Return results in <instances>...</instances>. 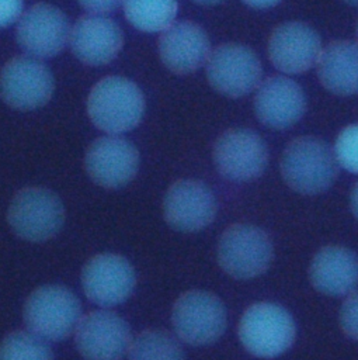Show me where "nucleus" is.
Here are the masks:
<instances>
[{"label":"nucleus","instance_id":"nucleus-1","mask_svg":"<svg viewBox=\"0 0 358 360\" xmlns=\"http://www.w3.org/2000/svg\"><path fill=\"white\" fill-rule=\"evenodd\" d=\"M145 96L128 77L107 76L98 80L87 96V114L91 122L110 135L133 129L145 114Z\"/></svg>","mask_w":358,"mask_h":360},{"label":"nucleus","instance_id":"nucleus-2","mask_svg":"<svg viewBox=\"0 0 358 360\" xmlns=\"http://www.w3.org/2000/svg\"><path fill=\"white\" fill-rule=\"evenodd\" d=\"M279 169L284 181L306 195L326 191L338 174L334 150L323 139L310 135L295 138L286 145Z\"/></svg>","mask_w":358,"mask_h":360},{"label":"nucleus","instance_id":"nucleus-3","mask_svg":"<svg viewBox=\"0 0 358 360\" xmlns=\"http://www.w3.org/2000/svg\"><path fill=\"white\" fill-rule=\"evenodd\" d=\"M243 347L253 356L272 359L285 353L295 342L292 315L275 302H256L241 315L237 328Z\"/></svg>","mask_w":358,"mask_h":360},{"label":"nucleus","instance_id":"nucleus-4","mask_svg":"<svg viewBox=\"0 0 358 360\" xmlns=\"http://www.w3.org/2000/svg\"><path fill=\"white\" fill-rule=\"evenodd\" d=\"M80 301L66 287L41 285L25 300L22 318L34 335L48 340L67 338L80 321Z\"/></svg>","mask_w":358,"mask_h":360},{"label":"nucleus","instance_id":"nucleus-5","mask_svg":"<svg viewBox=\"0 0 358 360\" xmlns=\"http://www.w3.org/2000/svg\"><path fill=\"white\" fill-rule=\"evenodd\" d=\"M218 263L234 278H253L271 266L274 246L271 238L251 224L227 226L218 242Z\"/></svg>","mask_w":358,"mask_h":360},{"label":"nucleus","instance_id":"nucleus-6","mask_svg":"<svg viewBox=\"0 0 358 360\" xmlns=\"http://www.w3.org/2000/svg\"><path fill=\"white\" fill-rule=\"evenodd\" d=\"M226 322L227 315L223 302L208 291H187L173 305V329L183 342L192 346L216 342L223 335Z\"/></svg>","mask_w":358,"mask_h":360},{"label":"nucleus","instance_id":"nucleus-7","mask_svg":"<svg viewBox=\"0 0 358 360\" xmlns=\"http://www.w3.org/2000/svg\"><path fill=\"white\" fill-rule=\"evenodd\" d=\"M7 219L20 238L42 242L62 229L65 207L53 191L44 187H27L13 197Z\"/></svg>","mask_w":358,"mask_h":360},{"label":"nucleus","instance_id":"nucleus-8","mask_svg":"<svg viewBox=\"0 0 358 360\" xmlns=\"http://www.w3.org/2000/svg\"><path fill=\"white\" fill-rule=\"evenodd\" d=\"M53 90V75L41 59L18 55L8 59L0 70V96L11 108L37 110L52 98Z\"/></svg>","mask_w":358,"mask_h":360},{"label":"nucleus","instance_id":"nucleus-9","mask_svg":"<svg viewBox=\"0 0 358 360\" xmlns=\"http://www.w3.org/2000/svg\"><path fill=\"white\" fill-rule=\"evenodd\" d=\"M67 15L51 3H35L24 13L15 25V41L25 55L37 59L56 56L70 38Z\"/></svg>","mask_w":358,"mask_h":360},{"label":"nucleus","instance_id":"nucleus-10","mask_svg":"<svg viewBox=\"0 0 358 360\" xmlns=\"http://www.w3.org/2000/svg\"><path fill=\"white\" fill-rule=\"evenodd\" d=\"M212 159L222 177L232 181H251L265 170L268 149L256 131L230 128L216 138Z\"/></svg>","mask_w":358,"mask_h":360},{"label":"nucleus","instance_id":"nucleus-11","mask_svg":"<svg viewBox=\"0 0 358 360\" xmlns=\"http://www.w3.org/2000/svg\"><path fill=\"white\" fill-rule=\"evenodd\" d=\"M206 79L220 94L243 97L261 83V63L256 52L241 44H220L206 60Z\"/></svg>","mask_w":358,"mask_h":360},{"label":"nucleus","instance_id":"nucleus-12","mask_svg":"<svg viewBox=\"0 0 358 360\" xmlns=\"http://www.w3.org/2000/svg\"><path fill=\"white\" fill-rule=\"evenodd\" d=\"M135 285V270L124 256L100 253L90 257L83 266V291L97 305L114 307L126 301L133 292Z\"/></svg>","mask_w":358,"mask_h":360},{"label":"nucleus","instance_id":"nucleus-13","mask_svg":"<svg viewBox=\"0 0 358 360\" xmlns=\"http://www.w3.org/2000/svg\"><path fill=\"white\" fill-rule=\"evenodd\" d=\"M74 342L86 360H119L131 346V328L111 311H93L80 318Z\"/></svg>","mask_w":358,"mask_h":360},{"label":"nucleus","instance_id":"nucleus-14","mask_svg":"<svg viewBox=\"0 0 358 360\" xmlns=\"http://www.w3.org/2000/svg\"><path fill=\"white\" fill-rule=\"evenodd\" d=\"M84 167L98 186L118 188L138 173L139 152L128 139L108 134L90 143L84 155Z\"/></svg>","mask_w":358,"mask_h":360},{"label":"nucleus","instance_id":"nucleus-15","mask_svg":"<svg viewBox=\"0 0 358 360\" xmlns=\"http://www.w3.org/2000/svg\"><path fill=\"white\" fill-rule=\"evenodd\" d=\"M216 197L201 180L173 183L163 198L166 222L177 231L195 232L208 226L216 215Z\"/></svg>","mask_w":358,"mask_h":360},{"label":"nucleus","instance_id":"nucleus-16","mask_svg":"<svg viewBox=\"0 0 358 360\" xmlns=\"http://www.w3.org/2000/svg\"><path fill=\"white\" fill-rule=\"evenodd\" d=\"M157 51L161 63L175 75H190L202 68L211 53L206 31L195 21H174L160 32Z\"/></svg>","mask_w":358,"mask_h":360},{"label":"nucleus","instance_id":"nucleus-17","mask_svg":"<svg viewBox=\"0 0 358 360\" xmlns=\"http://www.w3.org/2000/svg\"><path fill=\"white\" fill-rule=\"evenodd\" d=\"M69 45L77 60L87 66L112 62L122 49L124 32L108 15L84 14L70 30Z\"/></svg>","mask_w":358,"mask_h":360},{"label":"nucleus","instance_id":"nucleus-18","mask_svg":"<svg viewBox=\"0 0 358 360\" xmlns=\"http://www.w3.org/2000/svg\"><path fill=\"white\" fill-rule=\"evenodd\" d=\"M267 52L271 63L278 70L298 75L317 63L321 39L310 25L300 21H288L272 30Z\"/></svg>","mask_w":358,"mask_h":360},{"label":"nucleus","instance_id":"nucleus-19","mask_svg":"<svg viewBox=\"0 0 358 360\" xmlns=\"http://www.w3.org/2000/svg\"><path fill=\"white\" fill-rule=\"evenodd\" d=\"M306 111L303 89L292 79L274 75L261 82L254 96V112L258 121L272 129H286Z\"/></svg>","mask_w":358,"mask_h":360},{"label":"nucleus","instance_id":"nucleus-20","mask_svg":"<svg viewBox=\"0 0 358 360\" xmlns=\"http://www.w3.org/2000/svg\"><path fill=\"white\" fill-rule=\"evenodd\" d=\"M309 280L321 294L348 295L358 287V255L340 245L319 249L309 264Z\"/></svg>","mask_w":358,"mask_h":360},{"label":"nucleus","instance_id":"nucleus-21","mask_svg":"<svg viewBox=\"0 0 358 360\" xmlns=\"http://www.w3.org/2000/svg\"><path fill=\"white\" fill-rule=\"evenodd\" d=\"M320 83L331 93L351 96L358 93V44L331 41L317 59Z\"/></svg>","mask_w":358,"mask_h":360},{"label":"nucleus","instance_id":"nucleus-22","mask_svg":"<svg viewBox=\"0 0 358 360\" xmlns=\"http://www.w3.org/2000/svg\"><path fill=\"white\" fill-rule=\"evenodd\" d=\"M125 18L143 32H161L175 21L177 0H124Z\"/></svg>","mask_w":358,"mask_h":360},{"label":"nucleus","instance_id":"nucleus-23","mask_svg":"<svg viewBox=\"0 0 358 360\" xmlns=\"http://www.w3.org/2000/svg\"><path fill=\"white\" fill-rule=\"evenodd\" d=\"M129 360H184L178 340L167 330L146 329L140 332L128 349Z\"/></svg>","mask_w":358,"mask_h":360},{"label":"nucleus","instance_id":"nucleus-24","mask_svg":"<svg viewBox=\"0 0 358 360\" xmlns=\"http://www.w3.org/2000/svg\"><path fill=\"white\" fill-rule=\"evenodd\" d=\"M0 360H53V354L42 338L15 330L0 342Z\"/></svg>","mask_w":358,"mask_h":360},{"label":"nucleus","instance_id":"nucleus-25","mask_svg":"<svg viewBox=\"0 0 358 360\" xmlns=\"http://www.w3.org/2000/svg\"><path fill=\"white\" fill-rule=\"evenodd\" d=\"M333 150L343 169L358 174V124H351L340 131Z\"/></svg>","mask_w":358,"mask_h":360},{"label":"nucleus","instance_id":"nucleus-26","mask_svg":"<svg viewBox=\"0 0 358 360\" xmlns=\"http://www.w3.org/2000/svg\"><path fill=\"white\" fill-rule=\"evenodd\" d=\"M338 322L345 336L358 340V290L350 292L341 304Z\"/></svg>","mask_w":358,"mask_h":360},{"label":"nucleus","instance_id":"nucleus-27","mask_svg":"<svg viewBox=\"0 0 358 360\" xmlns=\"http://www.w3.org/2000/svg\"><path fill=\"white\" fill-rule=\"evenodd\" d=\"M24 13V0H0V28L18 21Z\"/></svg>","mask_w":358,"mask_h":360},{"label":"nucleus","instance_id":"nucleus-28","mask_svg":"<svg viewBox=\"0 0 358 360\" xmlns=\"http://www.w3.org/2000/svg\"><path fill=\"white\" fill-rule=\"evenodd\" d=\"M79 6L88 14L108 15L122 6L124 0H76Z\"/></svg>","mask_w":358,"mask_h":360},{"label":"nucleus","instance_id":"nucleus-29","mask_svg":"<svg viewBox=\"0 0 358 360\" xmlns=\"http://www.w3.org/2000/svg\"><path fill=\"white\" fill-rule=\"evenodd\" d=\"M243 1L253 8H270L277 6L281 0H243Z\"/></svg>","mask_w":358,"mask_h":360},{"label":"nucleus","instance_id":"nucleus-30","mask_svg":"<svg viewBox=\"0 0 358 360\" xmlns=\"http://www.w3.org/2000/svg\"><path fill=\"white\" fill-rule=\"evenodd\" d=\"M350 207H351V211H352L354 217L358 219V181L355 183V186H354L352 190H351V194H350Z\"/></svg>","mask_w":358,"mask_h":360},{"label":"nucleus","instance_id":"nucleus-31","mask_svg":"<svg viewBox=\"0 0 358 360\" xmlns=\"http://www.w3.org/2000/svg\"><path fill=\"white\" fill-rule=\"evenodd\" d=\"M192 1L197 3V4H202V6H213V4H218L223 0H192Z\"/></svg>","mask_w":358,"mask_h":360},{"label":"nucleus","instance_id":"nucleus-32","mask_svg":"<svg viewBox=\"0 0 358 360\" xmlns=\"http://www.w3.org/2000/svg\"><path fill=\"white\" fill-rule=\"evenodd\" d=\"M344 1H347V3H350L352 6H358V0H344Z\"/></svg>","mask_w":358,"mask_h":360},{"label":"nucleus","instance_id":"nucleus-33","mask_svg":"<svg viewBox=\"0 0 358 360\" xmlns=\"http://www.w3.org/2000/svg\"><path fill=\"white\" fill-rule=\"evenodd\" d=\"M357 41H358V24H357Z\"/></svg>","mask_w":358,"mask_h":360}]
</instances>
